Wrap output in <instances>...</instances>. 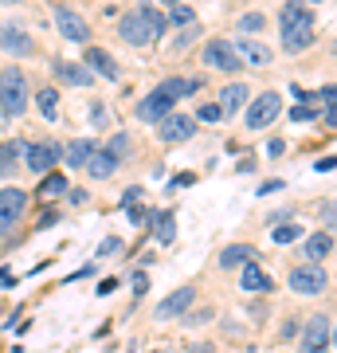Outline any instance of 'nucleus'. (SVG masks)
Returning a JSON list of instances; mask_svg holds the SVG:
<instances>
[{
  "label": "nucleus",
  "instance_id": "473e14b6",
  "mask_svg": "<svg viewBox=\"0 0 337 353\" xmlns=\"http://www.w3.org/2000/svg\"><path fill=\"white\" fill-rule=\"evenodd\" d=\"M263 24H267V20H263V12H247L243 16V20H239V28H243V32H263Z\"/></svg>",
  "mask_w": 337,
  "mask_h": 353
},
{
  "label": "nucleus",
  "instance_id": "4be33fe9",
  "mask_svg": "<svg viewBox=\"0 0 337 353\" xmlns=\"http://www.w3.org/2000/svg\"><path fill=\"white\" fill-rule=\"evenodd\" d=\"M153 240L161 243V248H169V243L176 240V220H173V212H157V216H153Z\"/></svg>",
  "mask_w": 337,
  "mask_h": 353
},
{
  "label": "nucleus",
  "instance_id": "a19ab883",
  "mask_svg": "<svg viewBox=\"0 0 337 353\" xmlns=\"http://www.w3.org/2000/svg\"><path fill=\"white\" fill-rule=\"evenodd\" d=\"M283 189V181H267V185H259V196H267V192H278Z\"/></svg>",
  "mask_w": 337,
  "mask_h": 353
},
{
  "label": "nucleus",
  "instance_id": "1a4fd4ad",
  "mask_svg": "<svg viewBox=\"0 0 337 353\" xmlns=\"http://www.w3.org/2000/svg\"><path fill=\"white\" fill-rule=\"evenodd\" d=\"M334 322L325 314H314L310 326H306V334H302V353H329V341H334Z\"/></svg>",
  "mask_w": 337,
  "mask_h": 353
},
{
  "label": "nucleus",
  "instance_id": "a18cd8bd",
  "mask_svg": "<svg viewBox=\"0 0 337 353\" xmlns=\"http://www.w3.org/2000/svg\"><path fill=\"white\" fill-rule=\"evenodd\" d=\"M192 353H212V350H208V345H192Z\"/></svg>",
  "mask_w": 337,
  "mask_h": 353
},
{
  "label": "nucleus",
  "instance_id": "5701e85b",
  "mask_svg": "<svg viewBox=\"0 0 337 353\" xmlns=\"http://www.w3.org/2000/svg\"><path fill=\"white\" fill-rule=\"evenodd\" d=\"M239 283H243V290H271V279H267V271H263L255 259H251V263H243Z\"/></svg>",
  "mask_w": 337,
  "mask_h": 353
},
{
  "label": "nucleus",
  "instance_id": "6e6552de",
  "mask_svg": "<svg viewBox=\"0 0 337 353\" xmlns=\"http://www.w3.org/2000/svg\"><path fill=\"white\" fill-rule=\"evenodd\" d=\"M200 55H204V63H208V67H216V71H227V75L243 67V63H239V55H236V48H232L227 39H208Z\"/></svg>",
  "mask_w": 337,
  "mask_h": 353
},
{
  "label": "nucleus",
  "instance_id": "9d476101",
  "mask_svg": "<svg viewBox=\"0 0 337 353\" xmlns=\"http://www.w3.org/2000/svg\"><path fill=\"white\" fill-rule=\"evenodd\" d=\"M55 28H59V36L71 39V43H87V39H90V24L79 12H71L67 4L55 8Z\"/></svg>",
  "mask_w": 337,
  "mask_h": 353
},
{
  "label": "nucleus",
  "instance_id": "7c9ffc66",
  "mask_svg": "<svg viewBox=\"0 0 337 353\" xmlns=\"http://www.w3.org/2000/svg\"><path fill=\"white\" fill-rule=\"evenodd\" d=\"M196 39H200V24H188L185 32H181V36H176L173 51H185V48H192V43H196Z\"/></svg>",
  "mask_w": 337,
  "mask_h": 353
},
{
  "label": "nucleus",
  "instance_id": "f704fd0d",
  "mask_svg": "<svg viewBox=\"0 0 337 353\" xmlns=\"http://www.w3.org/2000/svg\"><path fill=\"white\" fill-rule=\"evenodd\" d=\"M196 118H200V122H220V118H224V110H220V106H200Z\"/></svg>",
  "mask_w": 337,
  "mask_h": 353
},
{
  "label": "nucleus",
  "instance_id": "9b49d317",
  "mask_svg": "<svg viewBox=\"0 0 337 353\" xmlns=\"http://www.w3.org/2000/svg\"><path fill=\"white\" fill-rule=\"evenodd\" d=\"M176 99H169L165 90H153V94H145V99L138 102V122H150V126H157L165 114H173Z\"/></svg>",
  "mask_w": 337,
  "mask_h": 353
},
{
  "label": "nucleus",
  "instance_id": "f257e3e1",
  "mask_svg": "<svg viewBox=\"0 0 337 353\" xmlns=\"http://www.w3.org/2000/svg\"><path fill=\"white\" fill-rule=\"evenodd\" d=\"M165 28H169L165 24V16L141 4V8H134L130 16L118 20V36H122L125 43H134V48H153V43L165 36Z\"/></svg>",
  "mask_w": 337,
  "mask_h": 353
},
{
  "label": "nucleus",
  "instance_id": "4c0bfd02",
  "mask_svg": "<svg viewBox=\"0 0 337 353\" xmlns=\"http://www.w3.org/2000/svg\"><path fill=\"white\" fill-rule=\"evenodd\" d=\"M290 118H294V122H310L314 110H310V106H294V110H290Z\"/></svg>",
  "mask_w": 337,
  "mask_h": 353
},
{
  "label": "nucleus",
  "instance_id": "79ce46f5",
  "mask_svg": "<svg viewBox=\"0 0 337 353\" xmlns=\"http://www.w3.org/2000/svg\"><path fill=\"white\" fill-rule=\"evenodd\" d=\"M283 150H287V141H271V145H267V153H271V157H283Z\"/></svg>",
  "mask_w": 337,
  "mask_h": 353
},
{
  "label": "nucleus",
  "instance_id": "4468645a",
  "mask_svg": "<svg viewBox=\"0 0 337 353\" xmlns=\"http://www.w3.org/2000/svg\"><path fill=\"white\" fill-rule=\"evenodd\" d=\"M239 55V63H251V67H267L271 63V48L267 43H259V39H239V43H232Z\"/></svg>",
  "mask_w": 337,
  "mask_h": 353
},
{
  "label": "nucleus",
  "instance_id": "20e7f679",
  "mask_svg": "<svg viewBox=\"0 0 337 353\" xmlns=\"http://www.w3.org/2000/svg\"><path fill=\"white\" fill-rule=\"evenodd\" d=\"M278 114H283V99H278L275 90H263L259 99L251 102V110H247L243 122H247V130H267Z\"/></svg>",
  "mask_w": 337,
  "mask_h": 353
},
{
  "label": "nucleus",
  "instance_id": "f03ea898",
  "mask_svg": "<svg viewBox=\"0 0 337 353\" xmlns=\"http://www.w3.org/2000/svg\"><path fill=\"white\" fill-rule=\"evenodd\" d=\"M24 110H28V75L20 67H4L0 71V114L20 118Z\"/></svg>",
  "mask_w": 337,
  "mask_h": 353
},
{
  "label": "nucleus",
  "instance_id": "393cba45",
  "mask_svg": "<svg viewBox=\"0 0 337 353\" xmlns=\"http://www.w3.org/2000/svg\"><path fill=\"white\" fill-rule=\"evenodd\" d=\"M36 102H39V114H43L48 122H59V90H55V87H43Z\"/></svg>",
  "mask_w": 337,
  "mask_h": 353
},
{
  "label": "nucleus",
  "instance_id": "39448f33",
  "mask_svg": "<svg viewBox=\"0 0 337 353\" xmlns=\"http://www.w3.org/2000/svg\"><path fill=\"white\" fill-rule=\"evenodd\" d=\"M28 208V192L24 189H0V236H8Z\"/></svg>",
  "mask_w": 337,
  "mask_h": 353
},
{
  "label": "nucleus",
  "instance_id": "0eeeda50",
  "mask_svg": "<svg viewBox=\"0 0 337 353\" xmlns=\"http://www.w3.org/2000/svg\"><path fill=\"white\" fill-rule=\"evenodd\" d=\"M290 290H298V294H322L329 287V279H325L322 263H306V267H290Z\"/></svg>",
  "mask_w": 337,
  "mask_h": 353
},
{
  "label": "nucleus",
  "instance_id": "6ab92c4d",
  "mask_svg": "<svg viewBox=\"0 0 337 353\" xmlns=\"http://www.w3.org/2000/svg\"><path fill=\"white\" fill-rule=\"evenodd\" d=\"M200 87H204L200 79H181V75H173V79H165V83H161L157 90H165L169 99H188V94H196Z\"/></svg>",
  "mask_w": 337,
  "mask_h": 353
},
{
  "label": "nucleus",
  "instance_id": "f8f14e48",
  "mask_svg": "<svg viewBox=\"0 0 337 353\" xmlns=\"http://www.w3.org/2000/svg\"><path fill=\"white\" fill-rule=\"evenodd\" d=\"M196 303V287H176L169 299H165L161 306H157V318L161 322H169V318H181V314H188V306Z\"/></svg>",
  "mask_w": 337,
  "mask_h": 353
},
{
  "label": "nucleus",
  "instance_id": "bb28decb",
  "mask_svg": "<svg viewBox=\"0 0 337 353\" xmlns=\"http://www.w3.org/2000/svg\"><path fill=\"white\" fill-rule=\"evenodd\" d=\"M20 153H24V141H4L0 145V176H8L20 161Z\"/></svg>",
  "mask_w": 337,
  "mask_h": 353
},
{
  "label": "nucleus",
  "instance_id": "412c9836",
  "mask_svg": "<svg viewBox=\"0 0 337 353\" xmlns=\"http://www.w3.org/2000/svg\"><path fill=\"white\" fill-rule=\"evenodd\" d=\"M87 67H90V71H99L102 79H110V83L118 79V63H114V59H110L102 48H90V51H87Z\"/></svg>",
  "mask_w": 337,
  "mask_h": 353
},
{
  "label": "nucleus",
  "instance_id": "de8ad7c7",
  "mask_svg": "<svg viewBox=\"0 0 337 353\" xmlns=\"http://www.w3.org/2000/svg\"><path fill=\"white\" fill-rule=\"evenodd\" d=\"M165 4H181V0H165Z\"/></svg>",
  "mask_w": 337,
  "mask_h": 353
},
{
  "label": "nucleus",
  "instance_id": "72a5a7b5",
  "mask_svg": "<svg viewBox=\"0 0 337 353\" xmlns=\"http://www.w3.org/2000/svg\"><path fill=\"white\" fill-rule=\"evenodd\" d=\"M106 150H110L114 157H125V153H130V138H125V134H114V141L106 145Z\"/></svg>",
  "mask_w": 337,
  "mask_h": 353
},
{
  "label": "nucleus",
  "instance_id": "2eb2a0df",
  "mask_svg": "<svg viewBox=\"0 0 337 353\" xmlns=\"http://www.w3.org/2000/svg\"><path fill=\"white\" fill-rule=\"evenodd\" d=\"M318 39V28H283V48L290 51V55H298V51H306Z\"/></svg>",
  "mask_w": 337,
  "mask_h": 353
},
{
  "label": "nucleus",
  "instance_id": "a878e982",
  "mask_svg": "<svg viewBox=\"0 0 337 353\" xmlns=\"http://www.w3.org/2000/svg\"><path fill=\"white\" fill-rule=\"evenodd\" d=\"M67 189H71V181H67L63 173H48L43 181H39V196H43V201H51V196H63Z\"/></svg>",
  "mask_w": 337,
  "mask_h": 353
},
{
  "label": "nucleus",
  "instance_id": "423d86ee",
  "mask_svg": "<svg viewBox=\"0 0 337 353\" xmlns=\"http://www.w3.org/2000/svg\"><path fill=\"white\" fill-rule=\"evenodd\" d=\"M24 150H28V169L36 176L55 173V165L63 161V145H55V141H36V145H24Z\"/></svg>",
  "mask_w": 337,
  "mask_h": 353
},
{
  "label": "nucleus",
  "instance_id": "e433bc0d",
  "mask_svg": "<svg viewBox=\"0 0 337 353\" xmlns=\"http://www.w3.org/2000/svg\"><path fill=\"white\" fill-rule=\"evenodd\" d=\"M90 122H94V126H106V122H110V114H106V106H94V110H90Z\"/></svg>",
  "mask_w": 337,
  "mask_h": 353
},
{
  "label": "nucleus",
  "instance_id": "f3484780",
  "mask_svg": "<svg viewBox=\"0 0 337 353\" xmlns=\"http://www.w3.org/2000/svg\"><path fill=\"white\" fill-rule=\"evenodd\" d=\"M114 169H118V157H114L110 150H94L87 161V173L99 176V181H106V176H114Z\"/></svg>",
  "mask_w": 337,
  "mask_h": 353
},
{
  "label": "nucleus",
  "instance_id": "2f4dec72",
  "mask_svg": "<svg viewBox=\"0 0 337 353\" xmlns=\"http://www.w3.org/2000/svg\"><path fill=\"white\" fill-rule=\"evenodd\" d=\"M318 99L325 102V122L334 126V102H337V90H334V87H325V90H318Z\"/></svg>",
  "mask_w": 337,
  "mask_h": 353
},
{
  "label": "nucleus",
  "instance_id": "58836bf2",
  "mask_svg": "<svg viewBox=\"0 0 337 353\" xmlns=\"http://www.w3.org/2000/svg\"><path fill=\"white\" fill-rule=\"evenodd\" d=\"M114 252H122V243H118V240L110 236V240H106V243L99 248V255H114Z\"/></svg>",
  "mask_w": 337,
  "mask_h": 353
},
{
  "label": "nucleus",
  "instance_id": "c03bdc74",
  "mask_svg": "<svg viewBox=\"0 0 337 353\" xmlns=\"http://www.w3.org/2000/svg\"><path fill=\"white\" fill-rule=\"evenodd\" d=\"M0 287H12V275L8 271H0Z\"/></svg>",
  "mask_w": 337,
  "mask_h": 353
},
{
  "label": "nucleus",
  "instance_id": "c85d7f7f",
  "mask_svg": "<svg viewBox=\"0 0 337 353\" xmlns=\"http://www.w3.org/2000/svg\"><path fill=\"white\" fill-rule=\"evenodd\" d=\"M271 240H275V243H298L302 240V224H298V220H290V224H275Z\"/></svg>",
  "mask_w": 337,
  "mask_h": 353
},
{
  "label": "nucleus",
  "instance_id": "7ed1b4c3",
  "mask_svg": "<svg viewBox=\"0 0 337 353\" xmlns=\"http://www.w3.org/2000/svg\"><path fill=\"white\" fill-rule=\"evenodd\" d=\"M196 134V118L192 114H165L161 122H157V138L165 141V145H181V141H188Z\"/></svg>",
  "mask_w": 337,
  "mask_h": 353
},
{
  "label": "nucleus",
  "instance_id": "ea45409f",
  "mask_svg": "<svg viewBox=\"0 0 337 353\" xmlns=\"http://www.w3.org/2000/svg\"><path fill=\"white\" fill-rule=\"evenodd\" d=\"M125 216H130V224H145V220H150L141 208H125Z\"/></svg>",
  "mask_w": 337,
  "mask_h": 353
},
{
  "label": "nucleus",
  "instance_id": "a211bd4d",
  "mask_svg": "<svg viewBox=\"0 0 337 353\" xmlns=\"http://www.w3.org/2000/svg\"><path fill=\"white\" fill-rule=\"evenodd\" d=\"M302 252H306L310 263H322L325 255L334 252V236H329V232H318V236H310V240L302 243Z\"/></svg>",
  "mask_w": 337,
  "mask_h": 353
},
{
  "label": "nucleus",
  "instance_id": "ddd939ff",
  "mask_svg": "<svg viewBox=\"0 0 337 353\" xmlns=\"http://www.w3.org/2000/svg\"><path fill=\"white\" fill-rule=\"evenodd\" d=\"M0 48L8 51V55H36V39L28 36L24 28L4 24L0 28Z\"/></svg>",
  "mask_w": 337,
  "mask_h": 353
},
{
  "label": "nucleus",
  "instance_id": "cd10ccee",
  "mask_svg": "<svg viewBox=\"0 0 337 353\" xmlns=\"http://www.w3.org/2000/svg\"><path fill=\"white\" fill-rule=\"evenodd\" d=\"M59 75L67 79V83H75V87H90V83H94V71H90V67H75V63H63Z\"/></svg>",
  "mask_w": 337,
  "mask_h": 353
},
{
  "label": "nucleus",
  "instance_id": "49530a36",
  "mask_svg": "<svg viewBox=\"0 0 337 353\" xmlns=\"http://www.w3.org/2000/svg\"><path fill=\"white\" fill-rule=\"evenodd\" d=\"M0 4H20V0H0Z\"/></svg>",
  "mask_w": 337,
  "mask_h": 353
},
{
  "label": "nucleus",
  "instance_id": "37998d69",
  "mask_svg": "<svg viewBox=\"0 0 337 353\" xmlns=\"http://www.w3.org/2000/svg\"><path fill=\"white\" fill-rule=\"evenodd\" d=\"M318 173H334V157H322L318 161Z\"/></svg>",
  "mask_w": 337,
  "mask_h": 353
},
{
  "label": "nucleus",
  "instance_id": "b1692460",
  "mask_svg": "<svg viewBox=\"0 0 337 353\" xmlns=\"http://www.w3.org/2000/svg\"><path fill=\"white\" fill-rule=\"evenodd\" d=\"M90 153H94V145L79 138V141H71V145L63 150V161L71 165V169H79V165H87V161H90Z\"/></svg>",
  "mask_w": 337,
  "mask_h": 353
},
{
  "label": "nucleus",
  "instance_id": "c9c22d12",
  "mask_svg": "<svg viewBox=\"0 0 337 353\" xmlns=\"http://www.w3.org/2000/svg\"><path fill=\"white\" fill-rule=\"evenodd\" d=\"M130 287H134V294H145V290H150V279H145V271H134V275H130Z\"/></svg>",
  "mask_w": 337,
  "mask_h": 353
},
{
  "label": "nucleus",
  "instance_id": "dca6fc26",
  "mask_svg": "<svg viewBox=\"0 0 337 353\" xmlns=\"http://www.w3.org/2000/svg\"><path fill=\"white\" fill-rule=\"evenodd\" d=\"M255 259V248L251 243H232V248H224V255H220V267L224 271H239L243 263H251Z\"/></svg>",
  "mask_w": 337,
  "mask_h": 353
},
{
  "label": "nucleus",
  "instance_id": "c756f323",
  "mask_svg": "<svg viewBox=\"0 0 337 353\" xmlns=\"http://www.w3.org/2000/svg\"><path fill=\"white\" fill-rule=\"evenodd\" d=\"M165 24L188 28V24H196V12H192V8H188V4H173V12L165 16Z\"/></svg>",
  "mask_w": 337,
  "mask_h": 353
},
{
  "label": "nucleus",
  "instance_id": "aec40b11",
  "mask_svg": "<svg viewBox=\"0 0 337 353\" xmlns=\"http://www.w3.org/2000/svg\"><path fill=\"white\" fill-rule=\"evenodd\" d=\"M243 102H247V87H243V83H227V87L220 90V110L224 114H239Z\"/></svg>",
  "mask_w": 337,
  "mask_h": 353
}]
</instances>
